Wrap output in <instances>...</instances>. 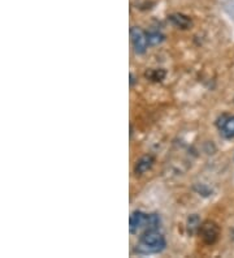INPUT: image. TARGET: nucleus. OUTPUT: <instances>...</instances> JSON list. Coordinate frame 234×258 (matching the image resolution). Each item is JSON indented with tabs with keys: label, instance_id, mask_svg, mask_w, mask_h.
I'll return each instance as SVG.
<instances>
[{
	"label": "nucleus",
	"instance_id": "1",
	"mask_svg": "<svg viewBox=\"0 0 234 258\" xmlns=\"http://www.w3.org/2000/svg\"><path fill=\"white\" fill-rule=\"evenodd\" d=\"M166 245L165 237L159 230H144L137 244L136 253L138 255H156L164 251Z\"/></svg>",
	"mask_w": 234,
	"mask_h": 258
},
{
	"label": "nucleus",
	"instance_id": "11",
	"mask_svg": "<svg viewBox=\"0 0 234 258\" xmlns=\"http://www.w3.org/2000/svg\"><path fill=\"white\" fill-rule=\"evenodd\" d=\"M166 72L164 71V69H151V71H148L147 73H146V77L147 78H150L151 81H163L164 80V77H165Z\"/></svg>",
	"mask_w": 234,
	"mask_h": 258
},
{
	"label": "nucleus",
	"instance_id": "5",
	"mask_svg": "<svg viewBox=\"0 0 234 258\" xmlns=\"http://www.w3.org/2000/svg\"><path fill=\"white\" fill-rule=\"evenodd\" d=\"M217 127L220 128L224 137L227 138H234V115H223L217 122Z\"/></svg>",
	"mask_w": 234,
	"mask_h": 258
},
{
	"label": "nucleus",
	"instance_id": "8",
	"mask_svg": "<svg viewBox=\"0 0 234 258\" xmlns=\"http://www.w3.org/2000/svg\"><path fill=\"white\" fill-rule=\"evenodd\" d=\"M200 228V220L198 218V215H190L189 219H187V232L190 235H194L196 232H199Z\"/></svg>",
	"mask_w": 234,
	"mask_h": 258
},
{
	"label": "nucleus",
	"instance_id": "3",
	"mask_svg": "<svg viewBox=\"0 0 234 258\" xmlns=\"http://www.w3.org/2000/svg\"><path fill=\"white\" fill-rule=\"evenodd\" d=\"M130 38H132V45L133 49L136 51V53L142 55L147 51L148 47V39L147 34L144 33L142 29L137 26H133L130 29Z\"/></svg>",
	"mask_w": 234,
	"mask_h": 258
},
{
	"label": "nucleus",
	"instance_id": "12",
	"mask_svg": "<svg viewBox=\"0 0 234 258\" xmlns=\"http://www.w3.org/2000/svg\"><path fill=\"white\" fill-rule=\"evenodd\" d=\"M134 84V76L133 75H130V85Z\"/></svg>",
	"mask_w": 234,
	"mask_h": 258
},
{
	"label": "nucleus",
	"instance_id": "6",
	"mask_svg": "<svg viewBox=\"0 0 234 258\" xmlns=\"http://www.w3.org/2000/svg\"><path fill=\"white\" fill-rule=\"evenodd\" d=\"M170 23L173 24L174 26H177L178 29H189L193 25V21L189 16L182 15V13H173L169 16Z\"/></svg>",
	"mask_w": 234,
	"mask_h": 258
},
{
	"label": "nucleus",
	"instance_id": "9",
	"mask_svg": "<svg viewBox=\"0 0 234 258\" xmlns=\"http://www.w3.org/2000/svg\"><path fill=\"white\" fill-rule=\"evenodd\" d=\"M160 223H162V220H160V216L158 214H148L144 230H159Z\"/></svg>",
	"mask_w": 234,
	"mask_h": 258
},
{
	"label": "nucleus",
	"instance_id": "4",
	"mask_svg": "<svg viewBox=\"0 0 234 258\" xmlns=\"http://www.w3.org/2000/svg\"><path fill=\"white\" fill-rule=\"evenodd\" d=\"M147 215L148 214H144L142 211H133L132 215H130V219H129V230L132 233H137V232L144 228L146 226V222H147Z\"/></svg>",
	"mask_w": 234,
	"mask_h": 258
},
{
	"label": "nucleus",
	"instance_id": "2",
	"mask_svg": "<svg viewBox=\"0 0 234 258\" xmlns=\"http://www.w3.org/2000/svg\"><path fill=\"white\" fill-rule=\"evenodd\" d=\"M199 235L207 245H212L219 239L220 227L213 220H206L204 223L200 224Z\"/></svg>",
	"mask_w": 234,
	"mask_h": 258
},
{
	"label": "nucleus",
	"instance_id": "7",
	"mask_svg": "<svg viewBox=\"0 0 234 258\" xmlns=\"http://www.w3.org/2000/svg\"><path fill=\"white\" fill-rule=\"evenodd\" d=\"M152 164H154V158L151 155H143L136 163L134 172L137 175H143L144 172H147L152 167Z\"/></svg>",
	"mask_w": 234,
	"mask_h": 258
},
{
	"label": "nucleus",
	"instance_id": "10",
	"mask_svg": "<svg viewBox=\"0 0 234 258\" xmlns=\"http://www.w3.org/2000/svg\"><path fill=\"white\" fill-rule=\"evenodd\" d=\"M147 39H148V45L156 46L160 45V43L164 41V34H162L160 31H148L147 33Z\"/></svg>",
	"mask_w": 234,
	"mask_h": 258
},
{
	"label": "nucleus",
	"instance_id": "13",
	"mask_svg": "<svg viewBox=\"0 0 234 258\" xmlns=\"http://www.w3.org/2000/svg\"><path fill=\"white\" fill-rule=\"evenodd\" d=\"M232 3H233V11H234V0H232Z\"/></svg>",
	"mask_w": 234,
	"mask_h": 258
}]
</instances>
